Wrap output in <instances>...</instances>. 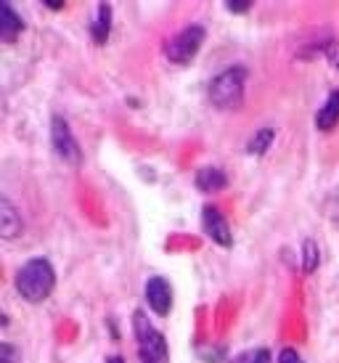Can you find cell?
<instances>
[{"instance_id": "6da1fadb", "label": "cell", "mask_w": 339, "mask_h": 363, "mask_svg": "<svg viewBox=\"0 0 339 363\" xmlns=\"http://www.w3.org/2000/svg\"><path fill=\"white\" fill-rule=\"evenodd\" d=\"M13 284H16L19 297H24L32 305H38L43 300H48L50 292H53V286H56V271H53L50 260H45V257H32V260H27L19 268Z\"/></svg>"}, {"instance_id": "7a4b0ae2", "label": "cell", "mask_w": 339, "mask_h": 363, "mask_svg": "<svg viewBox=\"0 0 339 363\" xmlns=\"http://www.w3.org/2000/svg\"><path fill=\"white\" fill-rule=\"evenodd\" d=\"M244 85H247V69L244 67H228L220 74H215L210 82L212 106L226 111L241 109V104H244Z\"/></svg>"}, {"instance_id": "3957f363", "label": "cell", "mask_w": 339, "mask_h": 363, "mask_svg": "<svg viewBox=\"0 0 339 363\" xmlns=\"http://www.w3.org/2000/svg\"><path fill=\"white\" fill-rule=\"evenodd\" d=\"M133 332H135V345H138L140 363H170V347L165 334L149 321L143 311L133 313Z\"/></svg>"}, {"instance_id": "277c9868", "label": "cell", "mask_w": 339, "mask_h": 363, "mask_svg": "<svg viewBox=\"0 0 339 363\" xmlns=\"http://www.w3.org/2000/svg\"><path fill=\"white\" fill-rule=\"evenodd\" d=\"M204 38H207V32H204L201 24H189L175 38H170V43L165 45V53H167V59L172 64H191L194 56L199 53Z\"/></svg>"}, {"instance_id": "5b68a950", "label": "cell", "mask_w": 339, "mask_h": 363, "mask_svg": "<svg viewBox=\"0 0 339 363\" xmlns=\"http://www.w3.org/2000/svg\"><path fill=\"white\" fill-rule=\"evenodd\" d=\"M50 143H53V149L59 154L61 160L72 164V167H77L82 162V152H80V143L74 138V133H72L70 122L64 120V117H53L50 120Z\"/></svg>"}, {"instance_id": "8992f818", "label": "cell", "mask_w": 339, "mask_h": 363, "mask_svg": "<svg viewBox=\"0 0 339 363\" xmlns=\"http://www.w3.org/2000/svg\"><path fill=\"white\" fill-rule=\"evenodd\" d=\"M201 228L210 236L212 242L220 244V247H230L233 244V233H230V225L226 220V215L215 207V204H207L201 210Z\"/></svg>"}, {"instance_id": "52a82bcc", "label": "cell", "mask_w": 339, "mask_h": 363, "mask_svg": "<svg viewBox=\"0 0 339 363\" xmlns=\"http://www.w3.org/2000/svg\"><path fill=\"white\" fill-rule=\"evenodd\" d=\"M146 303L149 308L157 315H167L170 308H172V286H170L167 279H162V276H151L149 281H146Z\"/></svg>"}, {"instance_id": "ba28073f", "label": "cell", "mask_w": 339, "mask_h": 363, "mask_svg": "<svg viewBox=\"0 0 339 363\" xmlns=\"http://www.w3.org/2000/svg\"><path fill=\"white\" fill-rule=\"evenodd\" d=\"M24 231V220H21L19 210L13 207L9 196H0V236L3 239H16Z\"/></svg>"}, {"instance_id": "9c48e42d", "label": "cell", "mask_w": 339, "mask_h": 363, "mask_svg": "<svg viewBox=\"0 0 339 363\" xmlns=\"http://www.w3.org/2000/svg\"><path fill=\"white\" fill-rule=\"evenodd\" d=\"M21 30H24V21H21V16L13 11V6L11 3H0V40L3 43H13L16 38L21 35Z\"/></svg>"}, {"instance_id": "30bf717a", "label": "cell", "mask_w": 339, "mask_h": 363, "mask_svg": "<svg viewBox=\"0 0 339 363\" xmlns=\"http://www.w3.org/2000/svg\"><path fill=\"white\" fill-rule=\"evenodd\" d=\"M109 32H111V6L109 3H99L93 19H90V38H93L96 45H104V43L109 40Z\"/></svg>"}, {"instance_id": "8fae6325", "label": "cell", "mask_w": 339, "mask_h": 363, "mask_svg": "<svg viewBox=\"0 0 339 363\" xmlns=\"http://www.w3.org/2000/svg\"><path fill=\"white\" fill-rule=\"evenodd\" d=\"M228 186V175L220 170V167H201L196 172V189L204 194H212V191H223Z\"/></svg>"}, {"instance_id": "7c38bea8", "label": "cell", "mask_w": 339, "mask_h": 363, "mask_svg": "<svg viewBox=\"0 0 339 363\" xmlns=\"http://www.w3.org/2000/svg\"><path fill=\"white\" fill-rule=\"evenodd\" d=\"M339 122V91H331L326 104H323V109H318L316 114V128L318 130H334Z\"/></svg>"}, {"instance_id": "4fadbf2b", "label": "cell", "mask_w": 339, "mask_h": 363, "mask_svg": "<svg viewBox=\"0 0 339 363\" xmlns=\"http://www.w3.org/2000/svg\"><path fill=\"white\" fill-rule=\"evenodd\" d=\"M273 141H276V130H273V128H262V130H257L250 138V146H247V152L255 154V157H260V154L268 152L270 143H273Z\"/></svg>"}, {"instance_id": "5bb4252c", "label": "cell", "mask_w": 339, "mask_h": 363, "mask_svg": "<svg viewBox=\"0 0 339 363\" xmlns=\"http://www.w3.org/2000/svg\"><path fill=\"white\" fill-rule=\"evenodd\" d=\"M318 262H321L318 242H316V239H305V242H302V271L313 273L318 268Z\"/></svg>"}, {"instance_id": "9a60e30c", "label": "cell", "mask_w": 339, "mask_h": 363, "mask_svg": "<svg viewBox=\"0 0 339 363\" xmlns=\"http://www.w3.org/2000/svg\"><path fill=\"white\" fill-rule=\"evenodd\" d=\"M230 363H273V355H270L268 347H255V350L239 353Z\"/></svg>"}, {"instance_id": "2e32d148", "label": "cell", "mask_w": 339, "mask_h": 363, "mask_svg": "<svg viewBox=\"0 0 339 363\" xmlns=\"http://www.w3.org/2000/svg\"><path fill=\"white\" fill-rule=\"evenodd\" d=\"M21 361V355L19 350L13 347L11 342H3L0 345V363H19Z\"/></svg>"}, {"instance_id": "e0dca14e", "label": "cell", "mask_w": 339, "mask_h": 363, "mask_svg": "<svg viewBox=\"0 0 339 363\" xmlns=\"http://www.w3.org/2000/svg\"><path fill=\"white\" fill-rule=\"evenodd\" d=\"M279 363H305V361H302V355L294 347H284L279 353Z\"/></svg>"}, {"instance_id": "ac0fdd59", "label": "cell", "mask_w": 339, "mask_h": 363, "mask_svg": "<svg viewBox=\"0 0 339 363\" xmlns=\"http://www.w3.org/2000/svg\"><path fill=\"white\" fill-rule=\"evenodd\" d=\"M226 9L233 11V13H244V11L252 9V3H226Z\"/></svg>"}, {"instance_id": "d6986e66", "label": "cell", "mask_w": 339, "mask_h": 363, "mask_svg": "<svg viewBox=\"0 0 339 363\" xmlns=\"http://www.w3.org/2000/svg\"><path fill=\"white\" fill-rule=\"evenodd\" d=\"M106 363H125V358H122V355H109Z\"/></svg>"}, {"instance_id": "ffe728a7", "label": "cell", "mask_w": 339, "mask_h": 363, "mask_svg": "<svg viewBox=\"0 0 339 363\" xmlns=\"http://www.w3.org/2000/svg\"><path fill=\"white\" fill-rule=\"evenodd\" d=\"M45 6H48V9H53V11H61V9H64V3H45Z\"/></svg>"}, {"instance_id": "44dd1931", "label": "cell", "mask_w": 339, "mask_h": 363, "mask_svg": "<svg viewBox=\"0 0 339 363\" xmlns=\"http://www.w3.org/2000/svg\"><path fill=\"white\" fill-rule=\"evenodd\" d=\"M337 69H339V59H337Z\"/></svg>"}]
</instances>
